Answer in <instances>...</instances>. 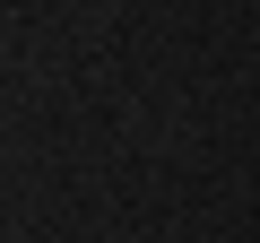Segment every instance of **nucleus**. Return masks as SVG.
Segmentation results:
<instances>
[]
</instances>
